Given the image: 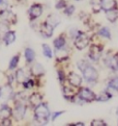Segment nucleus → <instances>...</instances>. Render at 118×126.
I'll use <instances>...</instances> for the list:
<instances>
[{"label":"nucleus","instance_id":"f257e3e1","mask_svg":"<svg viewBox=\"0 0 118 126\" xmlns=\"http://www.w3.org/2000/svg\"><path fill=\"white\" fill-rule=\"evenodd\" d=\"M51 112H50L49 106L47 103H40L37 106L34 107V119L37 121L39 124L47 125L49 123Z\"/></svg>","mask_w":118,"mask_h":126},{"label":"nucleus","instance_id":"f03ea898","mask_svg":"<svg viewBox=\"0 0 118 126\" xmlns=\"http://www.w3.org/2000/svg\"><path fill=\"white\" fill-rule=\"evenodd\" d=\"M27 110V105L25 101L15 100V106L12 109V118L16 121H22L24 119Z\"/></svg>","mask_w":118,"mask_h":126},{"label":"nucleus","instance_id":"7ed1b4c3","mask_svg":"<svg viewBox=\"0 0 118 126\" xmlns=\"http://www.w3.org/2000/svg\"><path fill=\"white\" fill-rule=\"evenodd\" d=\"M81 72L83 73V77L87 82H95L98 78V73H97L96 69L93 68V67L90 65H88Z\"/></svg>","mask_w":118,"mask_h":126},{"label":"nucleus","instance_id":"20e7f679","mask_svg":"<svg viewBox=\"0 0 118 126\" xmlns=\"http://www.w3.org/2000/svg\"><path fill=\"white\" fill-rule=\"evenodd\" d=\"M77 95H78L80 100L85 101V102H91L95 100V98H96V95L88 88H82Z\"/></svg>","mask_w":118,"mask_h":126},{"label":"nucleus","instance_id":"39448f33","mask_svg":"<svg viewBox=\"0 0 118 126\" xmlns=\"http://www.w3.org/2000/svg\"><path fill=\"white\" fill-rule=\"evenodd\" d=\"M88 42L89 40L87 35L82 31H78V33L75 37V46L77 47V49L82 50V49L86 48V46L88 45Z\"/></svg>","mask_w":118,"mask_h":126},{"label":"nucleus","instance_id":"423d86ee","mask_svg":"<svg viewBox=\"0 0 118 126\" xmlns=\"http://www.w3.org/2000/svg\"><path fill=\"white\" fill-rule=\"evenodd\" d=\"M42 14H43V5L39 3L32 4L28 10V15H29L30 21H34L36 19H38V18L42 16Z\"/></svg>","mask_w":118,"mask_h":126},{"label":"nucleus","instance_id":"0eeeda50","mask_svg":"<svg viewBox=\"0 0 118 126\" xmlns=\"http://www.w3.org/2000/svg\"><path fill=\"white\" fill-rule=\"evenodd\" d=\"M0 17H1V20L6 21L7 23H10L11 25L17 24V21H18L17 15L10 10H6L5 12H3L2 14H0Z\"/></svg>","mask_w":118,"mask_h":126},{"label":"nucleus","instance_id":"6e6552de","mask_svg":"<svg viewBox=\"0 0 118 126\" xmlns=\"http://www.w3.org/2000/svg\"><path fill=\"white\" fill-rule=\"evenodd\" d=\"M102 53H103V50L101 47L97 46V45H92L89 49L88 55L90 57V60H92L93 62H97L102 57Z\"/></svg>","mask_w":118,"mask_h":126},{"label":"nucleus","instance_id":"1a4fd4ad","mask_svg":"<svg viewBox=\"0 0 118 126\" xmlns=\"http://www.w3.org/2000/svg\"><path fill=\"white\" fill-rule=\"evenodd\" d=\"M39 31L44 38H51L53 35V32H54V27L51 26L46 21V22H43V23L40 24Z\"/></svg>","mask_w":118,"mask_h":126},{"label":"nucleus","instance_id":"9d476101","mask_svg":"<svg viewBox=\"0 0 118 126\" xmlns=\"http://www.w3.org/2000/svg\"><path fill=\"white\" fill-rule=\"evenodd\" d=\"M12 118V109L8 104H2L0 107V121Z\"/></svg>","mask_w":118,"mask_h":126},{"label":"nucleus","instance_id":"9b49d317","mask_svg":"<svg viewBox=\"0 0 118 126\" xmlns=\"http://www.w3.org/2000/svg\"><path fill=\"white\" fill-rule=\"evenodd\" d=\"M42 102H43V95H42L40 93H38V92L32 93V94H31V95L29 96V98H28V103H29V105L32 106V107L37 106V105L40 104Z\"/></svg>","mask_w":118,"mask_h":126},{"label":"nucleus","instance_id":"f8f14e48","mask_svg":"<svg viewBox=\"0 0 118 126\" xmlns=\"http://www.w3.org/2000/svg\"><path fill=\"white\" fill-rule=\"evenodd\" d=\"M101 8L104 11H111V10H116L117 8V2L116 0H101L99 2Z\"/></svg>","mask_w":118,"mask_h":126},{"label":"nucleus","instance_id":"ddd939ff","mask_svg":"<svg viewBox=\"0 0 118 126\" xmlns=\"http://www.w3.org/2000/svg\"><path fill=\"white\" fill-rule=\"evenodd\" d=\"M67 80H69L70 84L72 85V87H80L81 82H82V78H81V76L78 75V74H76L75 72H71V73H69Z\"/></svg>","mask_w":118,"mask_h":126},{"label":"nucleus","instance_id":"4468645a","mask_svg":"<svg viewBox=\"0 0 118 126\" xmlns=\"http://www.w3.org/2000/svg\"><path fill=\"white\" fill-rule=\"evenodd\" d=\"M16 39H17V35H16L15 30L10 29L5 34H4V37L2 38V41L6 46H8V45H11V44H12L13 42H15Z\"/></svg>","mask_w":118,"mask_h":126},{"label":"nucleus","instance_id":"2eb2a0df","mask_svg":"<svg viewBox=\"0 0 118 126\" xmlns=\"http://www.w3.org/2000/svg\"><path fill=\"white\" fill-rule=\"evenodd\" d=\"M30 73L32 74L33 76H36V77H38V76H42L45 74V69L44 67L39 64V63H35L31 66L30 68Z\"/></svg>","mask_w":118,"mask_h":126},{"label":"nucleus","instance_id":"dca6fc26","mask_svg":"<svg viewBox=\"0 0 118 126\" xmlns=\"http://www.w3.org/2000/svg\"><path fill=\"white\" fill-rule=\"evenodd\" d=\"M13 76H15V79H16V82L18 84H22L24 81H25V79L27 78V75L25 73V70L24 69H17L16 72L13 73Z\"/></svg>","mask_w":118,"mask_h":126},{"label":"nucleus","instance_id":"f3484780","mask_svg":"<svg viewBox=\"0 0 118 126\" xmlns=\"http://www.w3.org/2000/svg\"><path fill=\"white\" fill-rule=\"evenodd\" d=\"M62 93H63V96H64L65 99H72L77 94H78L77 90H75L72 88V85L71 87L64 85V87H63V90H62Z\"/></svg>","mask_w":118,"mask_h":126},{"label":"nucleus","instance_id":"a211bd4d","mask_svg":"<svg viewBox=\"0 0 118 126\" xmlns=\"http://www.w3.org/2000/svg\"><path fill=\"white\" fill-rule=\"evenodd\" d=\"M24 56H25L27 64H32L34 62V58H35V52H34L33 49L26 48L25 51H24Z\"/></svg>","mask_w":118,"mask_h":126},{"label":"nucleus","instance_id":"6ab92c4d","mask_svg":"<svg viewBox=\"0 0 118 126\" xmlns=\"http://www.w3.org/2000/svg\"><path fill=\"white\" fill-rule=\"evenodd\" d=\"M19 62H20V53H17L16 55H13L11 61H10V64H8V71H13L17 69L18 65H19Z\"/></svg>","mask_w":118,"mask_h":126},{"label":"nucleus","instance_id":"aec40b11","mask_svg":"<svg viewBox=\"0 0 118 126\" xmlns=\"http://www.w3.org/2000/svg\"><path fill=\"white\" fill-rule=\"evenodd\" d=\"M10 29H11L10 23H7V22L4 21V20L0 21V40H1V41H2V38L4 37V34H5Z\"/></svg>","mask_w":118,"mask_h":126},{"label":"nucleus","instance_id":"412c9836","mask_svg":"<svg viewBox=\"0 0 118 126\" xmlns=\"http://www.w3.org/2000/svg\"><path fill=\"white\" fill-rule=\"evenodd\" d=\"M55 54H56L57 60H59V61L66 60V58L69 57V52H67V50H66L64 47H62L60 49H56Z\"/></svg>","mask_w":118,"mask_h":126},{"label":"nucleus","instance_id":"4be33fe9","mask_svg":"<svg viewBox=\"0 0 118 126\" xmlns=\"http://www.w3.org/2000/svg\"><path fill=\"white\" fill-rule=\"evenodd\" d=\"M106 16H107V19L112 22V23H114V22L118 19V11L117 8L116 10H111V11H107L106 12Z\"/></svg>","mask_w":118,"mask_h":126},{"label":"nucleus","instance_id":"5701e85b","mask_svg":"<svg viewBox=\"0 0 118 126\" xmlns=\"http://www.w3.org/2000/svg\"><path fill=\"white\" fill-rule=\"evenodd\" d=\"M111 98H112V94L111 93H109L108 91H104V92H102L101 94H99L98 96H96L95 100H97L99 102H106Z\"/></svg>","mask_w":118,"mask_h":126},{"label":"nucleus","instance_id":"b1692460","mask_svg":"<svg viewBox=\"0 0 118 126\" xmlns=\"http://www.w3.org/2000/svg\"><path fill=\"white\" fill-rule=\"evenodd\" d=\"M47 22L48 23L51 25V26H53L54 28L56 27V26L60 23V19L57 17V16H55V15H50L48 18H47Z\"/></svg>","mask_w":118,"mask_h":126},{"label":"nucleus","instance_id":"393cba45","mask_svg":"<svg viewBox=\"0 0 118 126\" xmlns=\"http://www.w3.org/2000/svg\"><path fill=\"white\" fill-rule=\"evenodd\" d=\"M54 47H55L56 49H60L62 47H64V45H65V39L64 37H58L57 39L54 40Z\"/></svg>","mask_w":118,"mask_h":126},{"label":"nucleus","instance_id":"a878e982","mask_svg":"<svg viewBox=\"0 0 118 126\" xmlns=\"http://www.w3.org/2000/svg\"><path fill=\"white\" fill-rule=\"evenodd\" d=\"M42 47H43V53H44V55L46 56L47 58H52L53 57V52H52V49L50 48L49 45L48 44H43Z\"/></svg>","mask_w":118,"mask_h":126},{"label":"nucleus","instance_id":"bb28decb","mask_svg":"<svg viewBox=\"0 0 118 126\" xmlns=\"http://www.w3.org/2000/svg\"><path fill=\"white\" fill-rule=\"evenodd\" d=\"M108 66L110 68H112L113 70L118 71V54H115L112 58H110V62H109Z\"/></svg>","mask_w":118,"mask_h":126},{"label":"nucleus","instance_id":"cd10ccee","mask_svg":"<svg viewBox=\"0 0 118 126\" xmlns=\"http://www.w3.org/2000/svg\"><path fill=\"white\" fill-rule=\"evenodd\" d=\"M34 80L32 78H29V77H27L25 79V81L22 83V85H23V88L25 90H30V89H32L34 87Z\"/></svg>","mask_w":118,"mask_h":126},{"label":"nucleus","instance_id":"c85d7f7f","mask_svg":"<svg viewBox=\"0 0 118 126\" xmlns=\"http://www.w3.org/2000/svg\"><path fill=\"white\" fill-rule=\"evenodd\" d=\"M98 34L101 35V37H103V38H106V39H109V40L111 39V33H110V30H109L108 27L101 28L99 31H98Z\"/></svg>","mask_w":118,"mask_h":126},{"label":"nucleus","instance_id":"c756f323","mask_svg":"<svg viewBox=\"0 0 118 126\" xmlns=\"http://www.w3.org/2000/svg\"><path fill=\"white\" fill-rule=\"evenodd\" d=\"M109 88H111L113 90H115V91H118V77H115L111 79L110 81H109Z\"/></svg>","mask_w":118,"mask_h":126},{"label":"nucleus","instance_id":"7c9ffc66","mask_svg":"<svg viewBox=\"0 0 118 126\" xmlns=\"http://www.w3.org/2000/svg\"><path fill=\"white\" fill-rule=\"evenodd\" d=\"M8 10V2L6 0H0V14Z\"/></svg>","mask_w":118,"mask_h":126},{"label":"nucleus","instance_id":"2f4dec72","mask_svg":"<svg viewBox=\"0 0 118 126\" xmlns=\"http://www.w3.org/2000/svg\"><path fill=\"white\" fill-rule=\"evenodd\" d=\"M75 12V6L74 5H70V6H65L64 7V14L67 15V16H71L72 14H74Z\"/></svg>","mask_w":118,"mask_h":126},{"label":"nucleus","instance_id":"473e14b6","mask_svg":"<svg viewBox=\"0 0 118 126\" xmlns=\"http://www.w3.org/2000/svg\"><path fill=\"white\" fill-rule=\"evenodd\" d=\"M88 65H89V64H88L87 62H85V61H79L78 64H77V66H78V68L80 69V71H83Z\"/></svg>","mask_w":118,"mask_h":126},{"label":"nucleus","instance_id":"72a5a7b5","mask_svg":"<svg viewBox=\"0 0 118 126\" xmlns=\"http://www.w3.org/2000/svg\"><path fill=\"white\" fill-rule=\"evenodd\" d=\"M66 6V2L65 0H59V1L56 3L55 7L57 8V10H61V8H64Z\"/></svg>","mask_w":118,"mask_h":126},{"label":"nucleus","instance_id":"f704fd0d","mask_svg":"<svg viewBox=\"0 0 118 126\" xmlns=\"http://www.w3.org/2000/svg\"><path fill=\"white\" fill-rule=\"evenodd\" d=\"M107 124L105 123V121L103 120H93L91 122V126H106Z\"/></svg>","mask_w":118,"mask_h":126},{"label":"nucleus","instance_id":"c9c22d12","mask_svg":"<svg viewBox=\"0 0 118 126\" xmlns=\"http://www.w3.org/2000/svg\"><path fill=\"white\" fill-rule=\"evenodd\" d=\"M57 75H58V79H59V81H60L61 83H63L65 81V76H64V73H63L62 71L59 70L57 72Z\"/></svg>","mask_w":118,"mask_h":126},{"label":"nucleus","instance_id":"e433bc0d","mask_svg":"<svg viewBox=\"0 0 118 126\" xmlns=\"http://www.w3.org/2000/svg\"><path fill=\"white\" fill-rule=\"evenodd\" d=\"M62 114H64V111L63 110H61V111H55V112H53L52 114V116H51V120L52 121H55L58 117H60Z\"/></svg>","mask_w":118,"mask_h":126},{"label":"nucleus","instance_id":"4c0bfd02","mask_svg":"<svg viewBox=\"0 0 118 126\" xmlns=\"http://www.w3.org/2000/svg\"><path fill=\"white\" fill-rule=\"evenodd\" d=\"M0 125H2V126H11L12 123V118L10 119H5V120H2V121H0Z\"/></svg>","mask_w":118,"mask_h":126},{"label":"nucleus","instance_id":"58836bf2","mask_svg":"<svg viewBox=\"0 0 118 126\" xmlns=\"http://www.w3.org/2000/svg\"><path fill=\"white\" fill-rule=\"evenodd\" d=\"M2 97V89H1V87H0V98Z\"/></svg>","mask_w":118,"mask_h":126},{"label":"nucleus","instance_id":"ea45409f","mask_svg":"<svg viewBox=\"0 0 118 126\" xmlns=\"http://www.w3.org/2000/svg\"><path fill=\"white\" fill-rule=\"evenodd\" d=\"M116 114H117V115H118V109H117V110H116Z\"/></svg>","mask_w":118,"mask_h":126},{"label":"nucleus","instance_id":"a19ab883","mask_svg":"<svg viewBox=\"0 0 118 126\" xmlns=\"http://www.w3.org/2000/svg\"><path fill=\"white\" fill-rule=\"evenodd\" d=\"M76 1H82V0H76Z\"/></svg>","mask_w":118,"mask_h":126}]
</instances>
